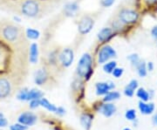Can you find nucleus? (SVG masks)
Returning <instances> with one entry per match:
<instances>
[{"instance_id": "obj_15", "label": "nucleus", "mask_w": 157, "mask_h": 130, "mask_svg": "<svg viewBox=\"0 0 157 130\" xmlns=\"http://www.w3.org/2000/svg\"><path fill=\"white\" fill-rule=\"evenodd\" d=\"M92 120H93L92 115L87 114V113H85L83 115H81V117H80V123L86 130L90 129L91 125H92Z\"/></svg>"}, {"instance_id": "obj_37", "label": "nucleus", "mask_w": 157, "mask_h": 130, "mask_svg": "<svg viewBox=\"0 0 157 130\" xmlns=\"http://www.w3.org/2000/svg\"><path fill=\"white\" fill-rule=\"evenodd\" d=\"M157 0H145V2H146L147 4H148V5H152V4H155V2H156Z\"/></svg>"}, {"instance_id": "obj_11", "label": "nucleus", "mask_w": 157, "mask_h": 130, "mask_svg": "<svg viewBox=\"0 0 157 130\" xmlns=\"http://www.w3.org/2000/svg\"><path fill=\"white\" fill-rule=\"evenodd\" d=\"M113 33V30L111 27H105L101 29L100 32L98 33V40L101 42L107 41L112 37Z\"/></svg>"}, {"instance_id": "obj_28", "label": "nucleus", "mask_w": 157, "mask_h": 130, "mask_svg": "<svg viewBox=\"0 0 157 130\" xmlns=\"http://www.w3.org/2000/svg\"><path fill=\"white\" fill-rule=\"evenodd\" d=\"M112 74L115 78H120V77L122 75V74H123V69H122V68L115 67L113 69Z\"/></svg>"}, {"instance_id": "obj_27", "label": "nucleus", "mask_w": 157, "mask_h": 130, "mask_svg": "<svg viewBox=\"0 0 157 130\" xmlns=\"http://www.w3.org/2000/svg\"><path fill=\"white\" fill-rule=\"evenodd\" d=\"M113 3H114V0H100V5L105 8L112 6Z\"/></svg>"}, {"instance_id": "obj_19", "label": "nucleus", "mask_w": 157, "mask_h": 130, "mask_svg": "<svg viewBox=\"0 0 157 130\" xmlns=\"http://www.w3.org/2000/svg\"><path fill=\"white\" fill-rule=\"evenodd\" d=\"M110 25H111V28L114 31H119L121 29L123 28V26L125 25L123 23L121 22L117 17H115L113 19L112 22H110Z\"/></svg>"}, {"instance_id": "obj_14", "label": "nucleus", "mask_w": 157, "mask_h": 130, "mask_svg": "<svg viewBox=\"0 0 157 130\" xmlns=\"http://www.w3.org/2000/svg\"><path fill=\"white\" fill-rule=\"evenodd\" d=\"M29 59L30 62L35 64L38 61V57H39V50H38V45L37 44H33L30 46V53H29Z\"/></svg>"}, {"instance_id": "obj_12", "label": "nucleus", "mask_w": 157, "mask_h": 130, "mask_svg": "<svg viewBox=\"0 0 157 130\" xmlns=\"http://www.w3.org/2000/svg\"><path fill=\"white\" fill-rule=\"evenodd\" d=\"M34 79H35V82L38 85L44 84L46 81V79H47V74H46L45 69H39V70H38L36 72V74H35Z\"/></svg>"}, {"instance_id": "obj_10", "label": "nucleus", "mask_w": 157, "mask_h": 130, "mask_svg": "<svg viewBox=\"0 0 157 130\" xmlns=\"http://www.w3.org/2000/svg\"><path fill=\"white\" fill-rule=\"evenodd\" d=\"M100 112L106 117H110L116 112V107L111 103H107L101 106L100 108Z\"/></svg>"}, {"instance_id": "obj_33", "label": "nucleus", "mask_w": 157, "mask_h": 130, "mask_svg": "<svg viewBox=\"0 0 157 130\" xmlns=\"http://www.w3.org/2000/svg\"><path fill=\"white\" fill-rule=\"evenodd\" d=\"M7 123H8V121H7V120H6L5 117L0 118V128L6 127V126H7Z\"/></svg>"}, {"instance_id": "obj_38", "label": "nucleus", "mask_w": 157, "mask_h": 130, "mask_svg": "<svg viewBox=\"0 0 157 130\" xmlns=\"http://www.w3.org/2000/svg\"><path fill=\"white\" fill-rule=\"evenodd\" d=\"M155 123L157 124V115L155 116Z\"/></svg>"}, {"instance_id": "obj_21", "label": "nucleus", "mask_w": 157, "mask_h": 130, "mask_svg": "<svg viewBox=\"0 0 157 130\" xmlns=\"http://www.w3.org/2000/svg\"><path fill=\"white\" fill-rule=\"evenodd\" d=\"M137 68V71H138V74L140 75V77H145L147 75V68H146V64L144 61H140V63L138 64V66L136 67Z\"/></svg>"}, {"instance_id": "obj_9", "label": "nucleus", "mask_w": 157, "mask_h": 130, "mask_svg": "<svg viewBox=\"0 0 157 130\" xmlns=\"http://www.w3.org/2000/svg\"><path fill=\"white\" fill-rule=\"evenodd\" d=\"M115 86L113 83H107V82H101L96 84V94L98 95H104L107 94L113 88H114Z\"/></svg>"}, {"instance_id": "obj_1", "label": "nucleus", "mask_w": 157, "mask_h": 130, "mask_svg": "<svg viewBox=\"0 0 157 130\" xmlns=\"http://www.w3.org/2000/svg\"><path fill=\"white\" fill-rule=\"evenodd\" d=\"M0 40L11 45H19L25 40L22 28L14 23L0 20Z\"/></svg>"}, {"instance_id": "obj_5", "label": "nucleus", "mask_w": 157, "mask_h": 130, "mask_svg": "<svg viewBox=\"0 0 157 130\" xmlns=\"http://www.w3.org/2000/svg\"><path fill=\"white\" fill-rule=\"evenodd\" d=\"M94 25V18L90 16H83L79 19V22L78 24V31L80 34H86L92 30L93 26Z\"/></svg>"}, {"instance_id": "obj_6", "label": "nucleus", "mask_w": 157, "mask_h": 130, "mask_svg": "<svg viewBox=\"0 0 157 130\" xmlns=\"http://www.w3.org/2000/svg\"><path fill=\"white\" fill-rule=\"evenodd\" d=\"M73 52L71 48H65L59 54V60L65 67L71 66L73 61Z\"/></svg>"}, {"instance_id": "obj_34", "label": "nucleus", "mask_w": 157, "mask_h": 130, "mask_svg": "<svg viewBox=\"0 0 157 130\" xmlns=\"http://www.w3.org/2000/svg\"><path fill=\"white\" fill-rule=\"evenodd\" d=\"M151 33H152V35H153V37H154V38L157 39V26H155L154 28L152 29Z\"/></svg>"}, {"instance_id": "obj_26", "label": "nucleus", "mask_w": 157, "mask_h": 130, "mask_svg": "<svg viewBox=\"0 0 157 130\" xmlns=\"http://www.w3.org/2000/svg\"><path fill=\"white\" fill-rule=\"evenodd\" d=\"M128 59L131 61V63L135 66V67L138 66V64L140 63V59H139V57L137 54H132V55H130L128 57Z\"/></svg>"}, {"instance_id": "obj_22", "label": "nucleus", "mask_w": 157, "mask_h": 130, "mask_svg": "<svg viewBox=\"0 0 157 130\" xmlns=\"http://www.w3.org/2000/svg\"><path fill=\"white\" fill-rule=\"evenodd\" d=\"M137 96L143 101H147L149 99V94L144 88H140L139 90L137 91Z\"/></svg>"}, {"instance_id": "obj_25", "label": "nucleus", "mask_w": 157, "mask_h": 130, "mask_svg": "<svg viewBox=\"0 0 157 130\" xmlns=\"http://www.w3.org/2000/svg\"><path fill=\"white\" fill-rule=\"evenodd\" d=\"M27 95H28V90L26 88H24L23 90L19 92L17 99L20 101H27Z\"/></svg>"}, {"instance_id": "obj_17", "label": "nucleus", "mask_w": 157, "mask_h": 130, "mask_svg": "<svg viewBox=\"0 0 157 130\" xmlns=\"http://www.w3.org/2000/svg\"><path fill=\"white\" fill-rule=\"evenodd\" d=\"M40 106H42V107H44L45 108H46L48 111H50V112H56L57 111V108L54 106V105H52V103L48 101L45 98H41L40 99Z\"/></svg>"}, {"instance_id": "obj_24", "label": "nucleus", "mask_w": 157, "mask_h": 130, "mask_svg": "<svg viewBox=\"0 0 157 130\" xmlns=\"http://www.w3.org/2000/svg\"><path fill=\"white\" fill-rule=\"evenodd\" d=\"M125 116L129 120H134L136 118V112H135V110H134V109H129V110H128L126 112Z\"/></svg>"}, {"instance_id": "obj_20", "label": "nucleus", "mask_w": 157, "mask_h": 130, "mask_svg": "<svg viewBox=\"0 0 157 130\" xmlns=\"http://www.w3.org/2000/svg\"><path fill=\"white\" fill-rule=\"evenodd\" d=\"M26 37L30 40H38L39 38V32L35 29H27L26 30Z\"/></svg>"}, {"instance_id": "obj_8", "label": "nucleus", "mask_w": 157, "mask_h": 130, "mask_svg": "<svg viewBox=\"0 0 157 130\" xmlns=\"http://www.w3.org/2000/svg\"><path fill=\"white\" fill-rule=\"evenodd\" d=\"M36 120H37V116L31 112L23 113L18 117V122L25 126H32L36 122Z\"/></svg>"}, {"instance_id": "obj_30", "label": "nucleus", "mask_w": 157, "mask_h": 130, "mask_svg": "<svg viewBox=\"0 0 157 130\" xmlns=\"http://www.w3.org/2000/svg\"><path fill=\"white\" fill-rule=\"evenodd\" d=\"M39 105H40V100H33L30 103V108L33 109V108H38Z\"/></svg>"}, {"instance_id": "obj_32", "label": "nucleus", "mask_w": 157, "mask_h": 130, "mask_svg": "<svg viewBox=\"0 0 157 130\" xmlns=\"http://www.w3.org/2000/svg\"><path fill=\"white\" fill-rule=\"evenodd\" d=\"M134 91L135 90H133V89H131V88H129V87L127 86V87L125 88V90H124V94H125L127 96L132 97L134 95Z\"/></svg>"}, {"instance_id": "obj_35", "label": "nucleus", "mask_w": 157, "mask_h": 130, "mask_svg": "<svg viewBox=\"0 0 157 130\" xmlns=\"http://www.w3.org/2000/svg\"><path fill=\"white\" fill-rule=\"evenodd\" d=\"M56 113H58L59 114H64V113H65V109H64V108H57Z\"/></svg>"}, {"instance_id": "obj_23", "label": "nucleus", "mask_w": 157, "mask_h": 130, "mask_svg": "<svg viewBox=\"0 0 157 130\" xmlns=\"http://www.w3.org/2000/svg\"><path fill=\"white\" fill-rule=\"evenodd\" d=\"M115 67H116V62L115 61H110V62L104 65L103 70H104V72H106L107 74H112L113 69Z\"/></svg>"}, {"instance_id": "obj_4", "label": "nucleus", "mask_w": 157, "mask_h": 130, "mask_svg": "<svg viewBox=\"0 0 157 130\" xmlns=\"http://www.w3.org/2000/svg\"><path fill=\"white\" fill-rule=\"evenodd\" d=\"M113 57H116V52L110 45H104L103 47H101V50L99 52L98 54V61L100 64L107 62V60H109L110 59H112Z\"/></svg>"}, {"instance_id": "obj_16", "label": "nucleus", "mask_w": 157, "mask_h": 130, "mask_svg": "<svg viewBox=\"0 0 157 130\" xmlns=\"http://www.w3.org/2000/svg\"><path fill=\"white\" fill-rule=\"evenodd\" d=\"M43 96V93L41 91L37 89H32L28 91L27 95V101H33V100H40V98Z\"/></svg>"}, {"instance_id": "obj_40", "label": "nucleus", "mask_w": 157, "mask_h": 130, "mask_svg": "<svg viewBox=\"0 0 157 130\" xmlns=\"http://www.w3.org/2000/svg\"><path fill=\"white\" fill-rule=\"evenodd\" d=\"M124 130H131V129H129V128H125Z\"/></svg>"}, {"instance_id": "obj_13", "label": "nucleus", "mask_w": 157, "mask_h": 130, "mask_svg": "<svg viewBox=\"0 0 157 130\" xmlns=\"http://www.w3.org/2000/svg\"><path fill=\"white\" fill-rule=\"evenodd\" d=\"M139 108H140V112L143 114H151L154 110H155V106L153 103L146 104L144 102H139Z\"/></svg>"}, {"instance_id": "obj_3", "label": "nucleus", "mask_w": 157, "mask_h": 130, "mask_svg": "<svg viewBox=\"0 0 157 130\" xmlns=\"http://www.w3.org/2000/svg\"><path fill=\"white\" fill-rule=\"evenodd\" d=\"M116 17L123 23L124 25H130V24H134L138 20L139 14L135 10L123 8L120 10Z\"/></svg>"}, {"instance_id": "obj_36", "label": "nucleus", "mask_w": 157, "mask_h": 130, "mask_svg": "<svg viewBox=\"0 0 157 130\" xmlns=\"http://www.w3.org/2000/svg\"><path fill=\"white\" fill-rule=\"evenodd\" d=\"M147 69L149 70V71H152L153 69H154V66H153V63L149 62L147 64Z\"/></svg>"}, {"instance_id": "obj_29", "label": "nucleus", "mask_w": 157, "mask_h": 130, "mask_svg": "<svg viewBox=\"0 0 157 130\" xmlns=\"http://www.w3.org/2000/svg\"><path fill=\"white\" fill-rule=\"evenodd\" d=\"M11 130H26L27 127L23 124H14L11 126Z\"/></svg>"}, {"instance_id": "obj_31", "label": "nucleus", "mask_w": 157, "mask_h": 130, "mask_svg": "<svg viewBox=\"0 0 157 130\" xmlns=\"http://www.w3.org/2000/svg\"><path fill=\"white\" fill-rule=\"evenodd\" d=\"M137 86H138V82H137V80H135V79L131 80V81H130V83L128 85V87L131 88V89H133V90H135V89L137 88Z\"/></svg>"}, {"instance_id": "obj_7", "label": "nucleus", "mask_w": 157, "mask_h": 130, "mask_svg": "<svg viewBox=\"0 0 157 130\" xmlns=\"http://www.w3.org/2000/svg\"><path fill=\"white\" fill-rule=\"evenodd\" d=\"M11 92V83L9 79L0 78V99H5L10 95Z\"/></svg>"}, {"instance_id": "obj_2", "label": "nucleus", "mask_w": 157, "mask_h": 130, "mask_svg": "<svg viewBox=\"0 0 157 130\" xmlns=\"http://www.w3.org/2000/svg\"><path fill=\"white\" fill-rule=\"evenodd\" d=\"M92 63L93 59L89 53H85L80 58L77 66V74L79 77L88 79L92 73Z\"/></svg>"}, {"instance_id": "obj_18", "label": "nucleus", "mask_w": 157, "mask_h": 130, "mask_svg": "<svg viewBox=\"0 0 157 130\" xmlns=\"http://www.w3.org/2000/svg\"><path fill=\"white\" fill-rule=\"evenodd\" d=\"M121 96V94L118 93V92H115V91H113V92H108L107 94H105V98H104V101L105 102H109L112 101H114V100H117Z\"/></svg>"}, {"instance_id": "obj_39", "label": "nucleus", "mask_w": 157, "mask_h": 130, "mask_svg": "<svg viewBox=\"0 0 157 130\" xmlns=\"http://www.w3.org/2000/svg\"><path fill=\"white\" fill-rule=\"evenodd\" d=\"M2 117H4V115H3V113H0V118H2Z\"/></svg>"}]
</instances>
